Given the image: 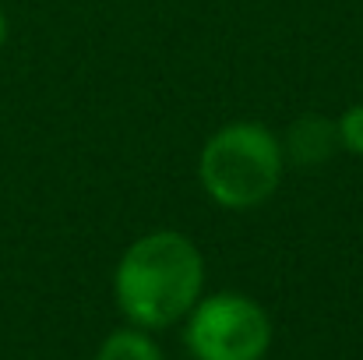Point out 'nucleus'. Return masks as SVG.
<instances>
[{
  "label": "nucleus",
  "mask_w": 363,
  "mask_h": 360,
  "mask_svg": "<svg viewBox=\"0 0 363 360\" xmlns=\"http://www.w3.org/2000/svg\"><path fill=\"white\" fill-rule=\"evenodd\" d=\"M205 293V258L198 244L177 230L138 237L113 268V297L127 318L145 332L180 325Z\"/></svg>",
  "instance_id": "1"
},
{
  "label": "nucleus",
  "mask_w": 363,
  "mask_h": 360,
  "mask_svg": "<svg viewBox=\"0 0 363 360\" xmlns=\"http://www.w3.org/2000/svg\"><path fill=\"white\" fill-rule=\"evenodd\" d=\"M286 173L282 141L257 120H237L219 127L198 156V180L205 195L230 212L264 205Z\"/></svg>",
  "instance_id": "2"
},
{
  "label": "nucleus",
  "mask_w": 363,
  "mask_h": 360,
  "mask_svg": "<svg viewBox=\"0 0 363 360\" xmlns=\"http://www.w3.org/2000/svg\"><path fill=\"white\" fill-rule=\"evenodd\" d=\"M272 339L268 311L237 290L201 293L184 318V347L194 360H264Z\"/></svg>",
  "instance_id": "3"
},
{
  "label": "nucleus",
  "mask_w": 363,
  "mask_h": 360,
  "mask_svg": "<svg viewBox=\"0 0 363 360\" xmlns=\"http://www.w3.org/2000/svg\"><path fill=\"white\" fill-rule=\"evenodd\" d=\"M279 141H282L286 166H300V170H318V166L339 148L335 120L321 117V114H303V117H296Z\"/></svg>",
  "instance_id": "4"
},
{
  "label": "nucleus",
  "mask_w": 363,
  "mask_h": 360,
  "mask_svg": "<svg viewBox=\"0 0 363 360\" xmlns=\"http://www.w3.org/2000/svg\"><path fill=\"white\" fill-rule=\"evenodd\" d=\"M96 360H166V354L152 332H145L138 325H123L99 343Z\"/></svg>",
  "instance_id": "5"
},
{
  "label": "nucleus",
  "mask_w": 363,
  "mask_h": 360,
  "mask_svg": "<svg viewBox=\"0 0 363 360\" xmlns=\"http://www.w3.org/2000/svg\"><path fill=\"white\" fill-rule=\"evenodd\" d=\"M335 138H339V148L363 156V103H353L342 110V117L335 120Z\"/></svg>",
  "instance_id": "6"
},
{
  "label": "nucleus",
  "mask_w": 363,
  "mask_h": 360,
  "mask_svg": "<svg viewBox=\"0 0 363 360\" xmlns=\"http://www.w3.org/2000/svg\"><path fill=\"white\" fill-rule=\"evenodd\" d=\"M7 36H11V25H7V14H4V7H0V50H4Z\"/></svg>",
  "instance_id": "7"
}]
</instances>
